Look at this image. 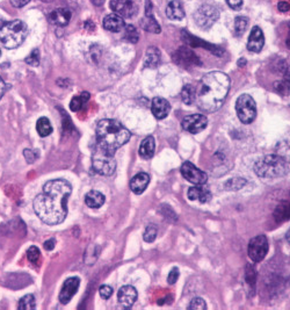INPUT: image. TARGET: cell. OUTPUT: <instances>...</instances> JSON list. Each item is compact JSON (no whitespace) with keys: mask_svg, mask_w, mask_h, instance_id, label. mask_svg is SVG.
<instances>
[{"mask_svg":"<svg viewBox=\"0 0 290 310\" xmlns=\"http://www.w3.org/2000/svg\"><path fill=\"white\" fill-rule=\"evenodd\" d=\"M181 99L186 105H192L195 103V87L192 85H184L181 91Z\"/></svg>","mask_w":290,"mask_h":310,"instance_id":"cell-32","label":"cell"},{"mask_svg":"<svg viewBox=\"0 0 290 310\" xmlns=\"http://www.w3.org/2000/svg\"><path fill=\"white\" fill-rule=\"evenodd\" d=\"M55 245H56V242H55L54 239H51V240H49V241L45 242V243H44V249L47 250V251H51V250H54Z\"/></svg>","mask_w":290,"mask_h":310,"instance_id":"cell-48","label":"cell"},{"mask_svg":"<svg viewBox=\"0 0 290 310\" xmlns=\"http://www.w3.org/2000/svg\"><path fill=\"white\" fill-rule=\"evenodd\" d=\"M155 149V142L152 136H148L144 141L142 142L140 148V156L144 159H149L154 154Z\"/></svg>","mask_w":290,"mask_h":310,"instance_id":"cell-27","label":"cell"},{"mask_svg":"<svg viewBox=\"0 0 290 310\" xmlns=\"http://www.w3.org/2000/svg\"><path fill=\"white\" fill-rule=\"evenodd\" d=\"M228 5L232 8V10H241L243 6V0H226Z\"/></svg>","mask_w":290,"mask_h":310,"instance_id":"cell-46","label":"cell"},{"mask_svg":"<svg viewBox=\"0 0 290 310\" xmlns=\"http://www.w3.org/2000/svg\"><path fill=\"white\" fill-rule=\"evenodd\" d=\"M36 130L41 137H47L52 133V126L50 123L49 118L47 117H40L36 122Z\"/></svg>","mask_w":290,"mask_h":310,"instance_id":"cell-30","label":"cell"},{"mask_svg":"<svg viewBox=\"0 0 290 310\" xmlns=\"http://www.w3.org/2000/svg\"><path fill=\"white\" fill-rule=\"evenodd\" d=\"M150 182V176L145 172H141L133 178L130 181V188L135 194H142L148 187Z\"/></svg>","mask_w":290,"mask_h":310,"instance_id":"cell-20","label":"cell"},{"mask_svg":"<svg viewBox=\"0 0 290 310\" xmlns=\"http://www.w3.org/2000/svg\"><path fill=\"white\" fill-rule=\"evenodd\" d=\"M141 26L144 31L154 34H159L162 31L161 26H159V23L155 21L153 15H145V18L141 20Z\"/></svg>","mask_w":290,"mask_h":310,"instance_id":"cell-29","label":"cell"},{"mask_svg":"<svg viewBox=\"0 0 290 310\" xmlns=\"http://www.w3.org/2000/svg\"><path fill=\"white\" fill-rule=\"evenodd\" d=\"M29 2H31V0H11L12 5L14 7H23L24 5H27Z\"/></svg>","mask_w":290,"mask_h":310,"instance_id":"cell-47","label":"cell"},{"mask_svg":"<svg viewBox=\"0 0 290 310\" xmlns=\"http://www.w3.org/2000/svg\"><path fill=\"white\" fill-rule=\"evenodd\" d=\"M188 309L191 310H204L207 309V304H205L204 300L201 299V297H195L191 301V304H189Z\"/></svg>","mask_w":290,"mask_h":310,"instance_id":"cell-40","label":"cell"},{"mask_svg":"<svg viewBox=\"0 0 290 310\" xmlns=\"http://www.w3.org/2000/svg\"><path fill=\"white\" fill-rule=\"evenodd\" d=\"M124 39L131 42V43H137L138 40H140V34H138L137 28L133 25H129L125 28V33H124Z\"/></svg>","mask_w":290,"mask_h":310,"instance_id":"cell-36","label":"cell"},{"mask_svg":"<svg viewBox=\"0 0 290 310\" xmlns=\"http://www.w3.org/2000/svg\"><path fill=\"white\" fill-rule=\"evenodd\" d=\"M245 278H246V282L249 283L252 288H254L255 281H256V271H255L253 265L247 264Z\"/></svg>","mask_w":290,"mask_h":310,"instance_id":"cell-37","label":"cell"},{"mask_svg":"<svg viewBox=\"0 0 290 310\" xmlns=\"http://www.w3.org/2000/svg\"><path fill=\"white\" fill-rule=\"evenodd\" d=\"M247 23H249V20L245 16H237L236 21H234V34H236V36H242L245 33Z\"/></svg>","mask_w":290,"mask_h":310,"instance_id":"cell-35","label":"cell"},{"mask_svg":"<svg viewBox=\"0 0 290 310\" xmlns=\"http://www.w3.org/2000/svg\"><path fill=\"white\" fill-rule=\"evenodd\" d=\"M277 8H279L281 12H288L290 10V6L287 2H280L279 5H277Z\"/></svg>","mask_w":290,"mask_h":310,"instance_id":"cell-49","label":"cell"},{"mask_svg":"<svg viewBox=\"0 0 290 310\" xmlns=\"http://www.w3.org/2000/svg\"><path fill=\"white\" fill-rule=\"evenodd\" d=\"M26 63L32 66H37L40 64V52L37 49H34L31 55L26 58Z\"/></svg>","mask_w":290,"mask_h":310,"instance_id":"cell-41","label":"cell"},{"mask_svg":"<svg viewBox=\"0 0 290 310\" xmlns=\"http://www.w3.org/2000/svg\"><path fill=\"white\" fill-rule=\"evenodd\" d=\"M181 175L184 179L194 185H204L207 182L208 177L203 171L197 169L191 162H184L181 166Z\"/></svg>","mask_w":290,"mask_h":310,"instance_id":"cell-10","label":"cell"},{"mask_svg":"<svg viewBox=\"0 0 290 310\" xmlns=\"http://www.w3.org/2000/svg\"><path fill=\"white\" fill-rule=\"evenodd\" d=\"M23 156L28 163H34L35 160L39 158V154H37V151L31 150V149H26V150L23 151Z\"/></svg>","mask_w":290,"mask_h":310,"instance_id":"cell-44","label":"cell"},{"mask_svg":"<svg viewBox=\"0 0 290 310\" xmlns=\"http://www.w3.org/2000/svg\"><path fill=\"white\" fill-rule=\"evenodd\" d=\"M255 175L262 179H277L289 173L288 162L280 155L265 156L254 165Z\"/></svg>","mask_w":290,"mask_h":310,"instance_id":"cell-4","label":"cell"},{"mask_svg":"<svg viewBox=\"0 0 290 310\" xmlns=\"http://www.w3.org/2000/svg\"><path fill=\"white\" fill-rule=\"evenodd\" d=\"M18 308L19 309H22V310H33L36 308V302H35V297L34 295L32 294H28V295H24L22 299L20 300V302L18 304Z\"/></svg>","mask_w":290,"mask_h":310,"instance_id":"cell-34","label":"cell"},{"mask_svg":"<svg viewBox=\"0 0 290 310\" xmlns=\"http://www.w3.org/2000/svg\"><path fill=\"white\" fill-rule=\"evenodd\" d=\"M179 269L178 267H173V269L171 270V272L169 273V277H167V281H169L170 284H173L176 281H178L179 279Z\"/></svg>","mask_w":290,"mask_h":310,"instance_id":"cell-45","label":"cell"},{"mask_svg":"<svg viewBox=\"0 0 290 310\" xmlns=\"http://www.w3.org/2000/svg\"><path fill=\"white\" fill-rule=\"evenodd\" d=\"M117 297H119V302L122 305H124V307L129 308L136 302L137 291L135 290V287L130 286V284H127V286H123V287L120 288Z\"/></svg>","mask_w":290,"mask_h":310,"instance_id":"cell-17","label":"cell"},{"mask_svg":"<svg viewBox=\"0 0 290 310\" xmlns=\"http://www.w3.org/2000/svg\"><path fill=\"white\" fill-rule=\"evenodd\" d=\"M188 199L192 201H200V202H207L212 198V193L210 190L204 187L203 185H196L194 187H191L188 189Z\"/></svg>","mask_w":290,"mask_h":310,"instance_id":"cell-18","label":"cell"},{"mask_svg":"<svg viewBox=\"0 0 290 310\" xmlns=\"http://www.w3.org/2000/svg\"><path fill=\"white\" fill-rule=\"evenodd\" d=\"M208 125V118L202 114H192L186 116L181 122L183 130L191 134H197L205 129Z\"/></svg>","mask_w":290,"mask_h":310,"instance_id":"cell-11","label":"cell"},{"mask_svg":"<svg viewBox=\"0 0 290 310\" xmlns=\"http://www.w3.org/2000/svg\"><path fill=\"white\" fill-rule=\"evenodd\" d=\"M43 2H51V0H43Z\"/></svg>","mask_w":290,"mask_h":310,"instance_id":"cell-54","label":"cell"},{"mask_svg":"<svg viewBox=\"0 0 290 310\" xmlns=\"http://www.w3.org/2000/svg\"><path fill=\"white\" fill-rule=\"evenodd\" d=\"M229 88L228 76L220 71L209 72L195 87V104L204 113L216 112L224 103Z\"/></svg>","mask_w":290,"mask_h":310,"instance_id":"cell-2","label":"cell"},{"mask_svg":"<svg viewBox=\"0 0 290 310\" xmlns=\"http://www.w3.org/2000/svg\"><path fill=\"white\" fill-rule=\"evenodd\" d=\"M276 152L280 155L285 162L290 163V133L284 136L281 141L277 143Z\"/></svg>","mask_w":290,"mask_h":310,"instance_id":"cell-28","label":"cell"},{"mask_svg":"<svg viewBox=\"0 0 290 310\" xmlns=\"http://www.w3.org/2000/svg\"><path fill=\"white\" fill-rule=\"evenodd\" d=\"M265 44V36L261 28L255 26L252 28L249 41H247V49L252 53H260Z\"/></svg>","mask_w":290,"mask_h":310,"instance_id":"cell-15","label":"cell"},{"mask_svg":"<svg viewBox=\"0 0 290 310\" xmlns=\"http://www.w3.org/2000/svg\"><path fill=\"white\" fill-rule=\"evenodd\" d=\"M174 62L176 64H179L182 67H191V66H196V65H201V62L199 57L196 56L195 53L191 50L187 46H181L176 50V53L174 54Z\"/></svg>","mask_w":290,"mask_h":310,"instance_id":"cell-12","label":"cell"},{"mask_svg":"<svg viewBox=\"0 0 290 310\" xmlns=\"http://www.w3.org/2000/svg\"><path fill=\"white\" fill-rule=\"evenodd\" d=\"M88 99H90V93L84 92L82 93L81 96H75L72 100H71L70 103V109L72 110V112H78V110H81L84 105H85Z\"/></svg>","mask_w":290,"mask_h":310,"instance_id":"cell-31","label":"cell"},{"mask_svg":"<svg viewBox=\"0 0 290 310\" xmlns=\"http://www.w3.org/2000/svg\"><path fill=\"white\" fill-rule=\"evenodd\" d=\"M79 284H81V280L77 277H72L65 280L60 293V301L62 304H66L70 302L71 299L75 295V293L78 292Z\"/></svg>","mask_w":290,"mask_h":310,"instance_id":"cell-14","label":"cell"},{"mask_svg":"<svg viewBox=\"0 0 290 310\" xmlns=\"http://www.w3.org/2000/svg\"><path fill=\"white\" fill-rule=\"evenodd\" d=\"M268 249L270 245H268L267 237L265 235L255 236L249 243V257L254 263L262 261L268 252Z\"/></svg>","mask_w":290,"mask_h":310,"instance_id":"cell-8","label":"cell"},{"mask_svg":"<svg viewBox=\"0 0 290 310\" xmlns=\"http://www.w3.org/2000/svg\"><path fill=\"white\" fill-rule=\"evenodd\" d=\"M283 79L274 84V87L277 93L281 96H287L290 93V66H285L283 70Z\"/></svg>","mask_w":290,"mask_h":310,"instance_id":"cell-26","label":"cell"},{"mask_svg":"<svg viewBox=\"0 0 290 310\" xmlns=\"http://www.w3.org/2000/svg\"><path fill=\"white\" fill-rule=\"evenodd\" d=\"M182 36H183V40L186 41V43L189 44L191 46H202V48H207L208 50H210V52L216 54L220 56V55H222V50L218 48V46L216 45H213L210 43H207V42H204L202 40L197 39L196 36H193L191 35V34L187 33V32H182Z\"/></svg>","mask_w":290,"mask_h":310,"instance_id":"cell-19","label":"cell"},{"mask_svg":"<svg viewBox=\"0 0 290 310\" xmlns=\"http://www.w3.org/2000/svg\"><path fill=\"white\" fill-rule=\"evenodd\" d=\"M220 18V13L215 7L210 5L201 6L194 14V20L197 26L202 29H209Z\"/></svg>","mask_w":290,"mask_h":310,"instance_id":"cell-9","label":"cell"},{"mask_svg":"<svg viewBox=\"0 0 290 310\" xmlns=\"http://www.w3.org/2000/svg\"><path fill=\"white\" fill-rule=\"evenodd\" d=\"M285 43H287V46L290 49V31H289V34H288V37H287V41H285Z\"/></svg>","mask_w":290,"mask_h":310,"instance_id":"cell-53","label":"cell"},{"mask_svg":"<svg viewBox=\"0 0 290 310\" xmlns=\"http://www.w3.org/2000/svg\"><path fill=\"white\" fill-rule=\"evenodd\" d=\"M161 52L155 46H150L146 50L145 57H144V65L145 67H150V69H154L161 63Z\"/></svg>","mask_w":290,"mask_h":310,"instance_id":"cell-24","label":"cell"},{"mask_svg":"<svg viewBox=\"0 0 290 310\" xmlns=\"http://www.w3.org/2000/svg\"><path fill=\"white\" fill-rule=\"evenodd\" d=\"M71 12L65 8H58L49 14V21L58 27H64L70 22Z\"/></svg>","mask_w":290,"mask_h":310,"instance_id":"cell-21","label":"cell"},{"mask_svg":"<svg viewBox=\"0 0 290 310\" xmlns=\"http://www.w3.org/2000/svg\"><path fill=\"white\" fill-rule=\"evenodd\" d=\"M275 219L277 221H284L290 219V202H282L281 205L276 208L275 211Z\"/></svg>","mask_w":290,"mask_h":310,"instance_id":"cell-33","label":"cell"},{"mask_svg":"<svg viewBox=\"0 0 290 310\" xmlns=\"http://www.w3.org/2000/svg\"><path fill=\"white\" fill-rule=\"evenodd\" d=\"M151 110H152L154 117H157L158 120H163V118H165L170 114L171 105L169 101L164 99V98L157 97L152 100V104H151Z\"/></svg>","mask_w":290,"mask_h":310,"instance_id":"cell-16","label":"cell"},{"mask_svg":"<svg viewBox=\"0 0 290 310\" xmlns=\"http://www.w3.org/2000/svg\"><path fill=\"white\" fill-rule=\"evenodd\" d=\"M245 64H246L245 58H242V59H239V61H238V65H239V66H244Z\"/></svg>","mask_w":290,"mask_h":310,"instance_id":"cell-52","label":"cell"},{"mask_svg":"<svg viewBox=\"0 0 290 310\" xmlns=\"http://www.w3.org/2000/svg\"><path fill=\"white\" fill-rule=\"evenodd\" d=\"M0 56H2V52H0Z\"/></svg>","mask_w":290,"mask_h":310,"instance_id":"cell-55","label":"cell"},{"mask_svg":"<svg viewBox=\"0 0 290 310\" xmlns=\"http://www.w3.org/2000/svg\"><path fill=\"white\" fill-rule=\"evenodd\" d=\"M166 15L171 20H182L184 18V11L180 0H172L167 5Z\"/></svg>","mask_w":290,"mask_h":310,"instance_id":"cell-23","label":"cell"},{"mask_svg":"<svg viewBox=\"0 0 290 310\" xmlns=\"http://www.w3.org/2000/svg\"><path fill=\"white\" fill-rule=\"evenodd\" d=\"M245 184H246V181L244 179H230L225 184V187L229 189L237 190V189H241Z\"/></svg>","mask_w":290,"mask_h":310,"instance_id":"cell-42","label":"cell"},{"mask_svg":"<svg viewBox=\"0 0 290 310\" xmlns=\"http://www.w3.org/2000/svg\"><path fill=\"white\" fill-rule=\"evenodd\" d=\"M40 257H41V252H40L39 248H36V246H31V248L28 249L27 258H28V260L32 263V264H37Z\"/></svg>","mask_w":290,"mask_h":310,"instance_id":"cell-39","label":"cell"},{"mask_svg":"<svg viewBox=\"0 0 290 310\" xmlns=\"http://www.w3.org/2000/svg\"><path fill=\"white\" fill-rule=\"evenodd\" d=\"M72 186L63 179L49 180L43 186V192L37 195L33 207L42 222L49 226L61 224L68 215V199Z\"/></svg>","mask_w":290,"mask_h":310,"instance_id":"cell-1","label":"cell"},{"mask_svg":"<svg viewBox=\"0 0 290 310\" xmlns=\"http://www.w3.org/2000/svg\"><path fill=\"white\" fill-rule=\"evenodd\" d=\"M92 3H93L96 6H101V5H103L104 0H92Z\"/></svg>","mask_w":290,"mask_h":310,"instance_id":"cell-51","label":"cell"},{"mask_svg":"<svg viewBox=\"0 0 290 310\" xmlns=\"http://www.w3.org/2000/svg\"><path fill=\"white\" fill-rule=\"evenodd\" d=\"M6 91V85H5V82H4L3 78L0 77V99H2L4 93H5Z\"/></svg>","mask_w":290,"mask_h":310,"instance_id":"cell-50","label":"cell"},{"mask_svg":"<svg viewBox=\"0 0 290 310\" xmlns=\"http://www.w3.org/2000/svg\"><path fill=\"white\" fill-rule=\"evenodd\" d=\"M111 7L122 18H133L137 13L136 0H112Z\"/></svg>","mask_w":290,"mask_h":310,"instance_id":"cell-13","label":"cell"},{"mask_svg":"<svg viewBox=\"0 0 290 310\" xmlns=\"http://www.w3.org/2000/svg\"><path fill=\"white\" fill-rule=\"evenodd\" d=\"M99 293L100 296H101L103 300H108L109 297L113 295V288L108 286V284H102V286L99 288Z\"/></svg>","mask_w":290,"mask_h":310,"instance_id":"cell-43","label":"cell"},{"mask_svg":"<svg viewBox=\"0 0 290 310\" xmlns=\"http://www.w3.org/2000/svg\"><path fill=\"white\" fill-rule=\"evenodd\" d=\"M124 19L119 14H109L103 19V28L109 32H121L124 27Z\"/></svg>","mask_w":290,"mask_h":310,"instance_id":"cell-22","label":"cell"},{"mask_svg":"<svg viewBox=\"0 0 290 310\" xmlns=\"http://www.w3.org/2000/svg\"><path fill=\"white\" fill-rule=\"evenodd\" d=\"M28 34V28L23 21L14 20L0 25V42L7 49L18 48L23 43Z\"/></svg>","mask_w":290,"mask_h":310,"instance_id":"cell-5","label":"cell"},{"mask_svg":"<svg viewBox=\"0 0 290 310\" xmlns=\"http://www.w3.org/2000/svg\"><path fill=\"white\" fill-rule=\"evenodd\" d=\"M104 200H106L104 195L98 190H91L85 195V203L90 208H100L104 203Z\"/></svg>","mask_w":290,"mask_h":310,"instance_id":"cell-25","label":"cell"},{"mask_svg":"<svg viewBox=\"0 0 290 310\" xmlns=\"http://www.w3.org/2000/svg\"><path fill=\"white\" fill-rule=\"evenodd\" d=\"M130 131L119 121L104 118L96 126V142L100 148L113 152L130 139Z\"/></svg>","mask_w":290,"mask_h":310,"instance_id":"cell-3","label":"cell"},{"mask_svg":"<svg viewBox=\"0 0 290 310\" xmlns=\"http://www.w3.org/2000/svg\"><path fill=\"white\" fill-rule=\"evenodd\" d=\"M157 227L153 226V224H150V226L146 227L144 235H143V239H144L145 242H148V243H152V242L155 240V237H157Z\"/></svg>","mask_w":290,"mask_h":310,"instance_id":"cell-38","label":"cell"},{"mask_svg":"<svg viewBox=\"0 0 290 310\" xmlns=\"http://www.w3.org/2000/svg\"><path fill=\"white\" fill-rule=\"evenodd\" d=\"M92 168L100 176H111L116 169L114 154L98 146L95 152L92 155Z\"/></svg>","mask_w":290,"mask_h":310,"instance_id":"cell-6","label":"cell"},{"mask_svg":"<svg viewBox=\"0 0 290 310\" xmlns=\"http://www.w3.org/2000/svg\"><path fill=\"white\" fill-rule=\"evenodd\" d=\"M236 112L238 118L244 125H250L256 116V107L253 98L249 94H242L236 101Z\"/></svg>","mask_w":290,"mask_h":310,"instance_id":"cell-7","label":"cell"}]
</instances>
